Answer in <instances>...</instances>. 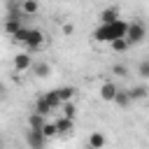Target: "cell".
Returning <instances> with one entry per match:
<instances>
[{"mask_svg": "<svg viewBox=\"0 0 149 149\" xmlns=\"http://www.w3.org/2000/svg\"><path fill=\"white\" fill-rule=\"evenodd\" d=\"M126 28H128V21H123V19H114V21H109V23H100L93 33H91V37L95 40V42H112V40H116V37H123L126 35Z\"/></svg>", "mask_w": 149, "mask_h": 149, "instance_id": "1", "label": "cell"}, {"mask_svg": "<svg viewBox=\"0 0 149 149\" xmlns=\"http://www.w3.org/2000/svg\"><path fill=\"white\" fill-rule=\"evenodd\" d=\"M123 37H126V42H128L130 47H135V44L144 42V37H147V26H144L142 21H130Z\"/></svg>", "mask_w": 149, "mask_h": 149, "instance_id": "2", "label": "cell"}, {"mask_svg": "<svg viewBox=\"0 0 149 149\" xmlns=\"http://www.w3.org/2000/svg\"><path fill=\"white\" fill-rule=\"evenodd\" d=\"M26 47H28V51L33 54V51H40L42 49V44H44V33L40 30V28H30L28 30V37H26V42H23Z\"/></svg>", "mask_w": 149, "mask_h": 149, "instance_id": "3", "label": "cell"}, {"mask_svg": "<svg viewBox=\"0 0 149 149\" xmlns=\"http://www.w3.org/2000/svg\"><path fill=\"white\" fill-rule=\"evenodd\" d=\"M26 142H28V147H33V149H42V147L47 144V137L42 135V130L28 128V133H26Z\"/></svg>", "mask_w": 149, "mask_h": 149, "instance_id": "4", "label": "cell"}, {"mask_svg": "<svg viewBox=\"0 0 149 149\" xmlns=\"http://www.w3.org/2000/svg\"><path fill=\"white\" fill-rule=\"evenodd\" d=\"M30 65H33L30 51H21V54L14 56V70L16 72H26V70H30Z\"/></svg>", "mask_w": 149, "mask_h": 149, "instance_id": "5", "label": "cell"}, {"mask_svg": "<svg viewBox=\"0 0 149 149\" xmlns=\"http://www.w3.org/2000/svg\"><path fill=\"white\" fill-rule=\"evenodd\" d=\"M54 123H56L58 135H70V133L74 130V119H70V116H63V114H61V116H58Z\"/></svg>", "mask_w": 149, "mask_h": 149, "instance_id": "6", "label": "cell"}, {"mask_svg": "<svg viewBox=\"0 0 149 149\" xmlns=\"http://www.w3.org/2000/svg\"><path fill=\"white\" fill-rule=\"evenodd\" d=\"M21 26H23V21H21V16H19V14H7V19H5V33L14 35Z\"/></svg>", "mask_w": 149, "mask_h": 149, "instance_id": "7", "label": "cell"}, {"mask_svg": "<svg viewBox=\"0 0 149 149\" xmlns=\"http://www.w3.org/2000/svg\"><path fill=\"white\" fill-rule=\"evenodd\" d=\"M30 70H33L35 77H40V79H47V77L51 74V65H49L47 61H37V63H33Z\"/></svg>", "mask_w": 149, "mask_h": 149, "instance_id": "8", "label": "cell"}, {"mask_svg": "<svg viewBox=\"0 0 149 149\" xmlns=\"http://www.w3.org/2000/svg\"><path fill=\"white\" fill-rule=\"evenodd\" d=\"M119 91V86L114 84V81H105L102 86H100V98L105 100V102H112L114 100V93Z\"/></svg>", "mask_w": 149, "mask_h": 149, "instance_id": "9", "label": "cell"}, {"mask_svg": "<svg viewBox=\"0 0 149 149\" xmlns=\"http://www.w3.org/2000/svg\"><path fill=\"white\" fill-rule=\"evenodd\" d=\"M44 121H47V116L44 114H40V112H30L28 114V128H35V130H42V126H44Z\"/></svg>", "mask_w": 149, "mask_h": 149, "instance_id": "10", "label": "cell"}, {"mask_svg": "<svg viewBox=\"0 0 149 149\" xmlns=\"http://www.w3.org/2000/svg\"><path fill=\"white\" fill-rule=\"evenodd\" d=\"M40 12V2L37 0H21V14L23 16H35Z\"/></svg>", "mask_w": 149, "mask_h": 149, "instance_id": "11", "label": "cell"}, {"mask_svg": "<svg viewBox=\"0 0 149 149\" xmlns=\"http://www.w3.org/2000/svg\"><path fill=\"white\" fill-rule=\"evenodd\" d=\"M128 95H130L133 102H135V100H144V98L149 95V88H147V86H130V88H128Z\"/></svg>", "mask_w": 149, "mask_h": 149, "instance_id": "12", "label": "cell"}, {"mask_svg": "<svg viewBox=\"0 0 149 149\" xmlns=\"http://www.w3.org/2000/svg\"><path fill=\"white\" fill-rule=\"evenodd\" d=\"M116 107H128L133 100H130V95H128V91H123V88H119L116 93H114V100H112Z\"/></svg>", "mask_w": 149, "mask_h": 149, "instance_id": "13", "label": "cell"}, {"mask_svg": "<svg viewBox=\"0 0 149 149\" xmlns=\"http://www.w3.org/2000/svg\"><path fill=\"white\" fill-rule=\"evenodd\" d=\"M86 144H88V147H93V149H100V147H105V144H107V137H105L102 133H91V135H88V140H86Z\"/></svg>", "mask_w": 149, "mask_h": 149, "instance_id": "14", "label": "cell"}, {"mask_svg": "<svg viewBox=\"0 0 149 149\" xmlns=\"http://www.w3.org/2000/svg\"><path fill=\"white\" fill-rule=\"evenodd\" d=\"M100 23H109V21H114V19H119V9L116 7H105L102 12H100Z\"/></svg>", "mask_w": 149, "mask_h": 149, "instance_id": "15", "label": "cell"}, {"mask_svg": "<svg viewBox=\"0 0 149 149\" xmlns=\"http://www.w3.org/2000/svg\"><path fill=\"white\" fill-rule=\"evenodd\" d=\"M35 112H40V114H44V116H49V114L54 112V107H51V105L47 102V98L42 95V98H37V100H35Z\"/></svg>", "mask_w": 149, "mask_h": 149, "instance_id": "16", "label": "cell"}, {"mask_svg": "<svg viewBox=\"0 0 149 149\" xmlns=\"http://www.w3.org/2000/svg\"><path fill=\"white\" fill-rule=\"evenodd\" d=\"M109 47H112V51H116V54H123V51L130 49V44L126 42V37H116V40H112Z\"/></svg>", "mask_w": 149, "mask_h": 149, "instance_id": "17", "label": "cell"}, {"mask_svg": "<svg viewBox=\"0 0 149 149\" xmlns=\"http://www.w3.org/2000/svg\"><path fill=\"white\" fill-rule=\"evenodd\" d=\"M56 93H58V98L65 102V100H72V98H74L77 88H74V86H58V88H56Z\"/></svg>", "mask_w": 149, "mask_h": 149, "instance_id": "18", "label": "cell"}, {"mask_svg": "<svg viewBox=\"0 0 149 149\" xmlns=\"http://www.w3.org/2000/svg\"><path fill=\"white\" fill-rule=\"evenodd\" d=\"M44 98H47V102H49V105L54 107V112H56V109H61V105H63V100L58 98V93H56V88H51V91H47V93H44Z\"/></svg>", "mask_w": 149, "mask_h": 149, "instance_id": "19", "label": "cell"}, {"mask_svg": "<svg viewBox=\"0 0 149 149\" xmlns=\"http://www.w3.org/2000/svg\"><path fill=\"white\" fill-rule=\"evenodd\" d=\"M61 109H63V116H70V119L77 116V105H74L72 100H65V102L61 105Z\"/></svg>", "mask_w": 149, "mask_h": 149, "instance_id": "20", "label": "cell"}, {"mask_svg": "<svg viewBox=\"0 0 149 149\" xmlns=\"http://www.w3.org/2000/svg\"><path fill=\"white\" fill-rule=\"evenodd\" d=\"M42 135L49 140V137H54V135H58V130H56V123H49V121H44V126H42Z\"/></svg>", "mask_w": 149, "mask_h": 149, "instance_id": "21", "label": "cell"}, {"mask_svg": "<svg viewBox=\"0 0 149 149\" xmlns=\"http://www.w3.org/2000/svg\"><path fill=\"white\" fill-rule=\"evenodd\" d=\"M137 74H140L142 79H149V58L140 61V65H137Z\"/></svg>", "mask_w": 149, "mask_h": 149, "instance_id": "22", "label": "cell"}, {"mask_svg": "<svg viewBox=\"0 0 149 149\" xmlns=\"http://www.w3.org/2000/svg\"><path fill=\"white\" fill-rule=\"evenodd\" d=\"M28 30H30V28L21 26V28H19V30L12 35V37H14V42H21V44H23V42H26V37H28Z\"/></svg>", "mask_w": 149, "mask_h": 149, "instance_id": "23", "label": "cell"}, {"mask_svg": "<svg viewBox=\"0 0 149 149\" xmlns=\"http://www.w3.org/2000/svg\"><path fill=\"white\" fill-rule=\"evenodd\" d=\"M112 74H116V77H126V74H128V68H126L123 63H114V65H112Z\"/></svg>", "mask_w": 149, "mask_h": 149, "instance_id": "24", "label": "cell"}, {"mask_svg": "<svg viewBox=\"0 0 149 149\" xmlns=\"http://www.w3.org/2000/svg\"><path fill=\"white\" fill-rule=\"evenodd\" d=\"M7 95V86H5V81H0V98H5Z\"/></svg>", "mask_w": 149, "mask_h": 149, "instance_id": "25", "label": "cell"}]
</instances>
